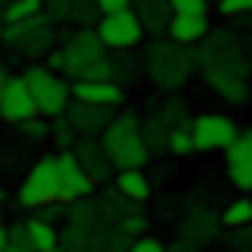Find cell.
Here are the masks:
<instances>
[{
	"instance_id": "f35d334b",
	"label": "cell",
	"mask_w": 252,
	"mask_h": 252,
	"mask_svg": "<svg viewBox=\"0 0 252 252\" xmlns=\"http://www.w3.org/2000/svg\"><path fill=\"white\" fill-rule=\"evenodd\" d=\"M4 252H26V249H15V245H8V249H4Z\"/></svg>"
},
{
	"instance_id": "5bb4252c",
	"label": "cell",
	"mask_w": 252,
	"mask_h": 252,
	"mask_svg": "<svg viewBox=\"0 0 252 252\" xmlns=\"http://www.w3.org/2000/svg\"><path fill=\"white\" fill-rule=\"evenodd\" d=\"M71 156L82 163V171H86L93 182H104L111 171H115L111 159H108V152H104V145H100V137H78V141L71 145Z\"/></svg>"
},
{
	"instance_id": "277c9868",
	"label": "cell",
	"mask_w": 252,
	"mask_h": 252,
	"mask_svg": "<svg viewBox=\"0 0 252 252\" xmlns=\"http://www.w3.org/2000/svg\"><path fill=\"white\" fill-rule=\"evenodd\" d=\"M197 67V56L189 45H178V41H152L149 52L141 60V74H149L159 89H178L182 82L193 74Z\"/></svg>"
},
{
	"instance_id": "d590c367",
	"label": "cell",
	"mask_w": 252,
	"mask_h": 252,
	"mask_svg": "<svg viewBox=\"0 0 252 252\" xmlns=\"http://www.w3.org/2000/svg\"><path fill=\"white\" fill-rule=\"evenodd\" d=\"M8 249V226H4V222H0V252Z\"/></svg>"
},
{
	"instance_id": "f546056e",
	"label": "cell",
	"mask_w": 252,
	"mask_h": 252,
	"mask_svg": "<svg viewBox=\"0 0 252 252\" xmlns=\"http://www.w3.org/2000/svg\"><path fill=\"white\" fill-rule=\"evenodd\" d=\"M171 4V15H204L208 0H167Z\"/></svg>"
},
{
	"instance_id": "603a6c76",
	"label": "cell",
	"mask_w": 252,
	"mask_h": 252,
	"mask_svg": "<svg viewBox=\"0 0 252 252\" xmlns=\"http://www.w3.org/2000/svg\"><path fill=\"white\" fill-rule=\"evenodd\" d=\"M219 222L226 230H237V226H252V197H234L226 208H222V215H219Z\"/></svg>"
},
{
	"instance_id": "52a82bcc",
	"label": "cell",
	"mask_w": 252,
	"mask_h": 252,
	"mask_svg": "<svg viewBox=\"0 0 252 252\" xmlns=\"http://www.w3.org/2000/svg\"><path fill=\"white\" fill-rule=\"evenodd\" d=\"M93 30H96V37H100V45L108 48V52H134L145 41V26H141V19H137L134 8H119V11L96 15Z\"/></svg>"
},
{
	"instance_id": "74e56055",
	"label": "cell",
	"mask_w": 252,
	"mask_h": 252,
	"mask_svg": "<svg viewBox=\"0 0 252 252\" xmlns=\"http://www.w3.org/2000/svg\"><path fill=\"white\" fill-rule=\"evenodd\" d=\"M0 33H4V4H0Z\"/></svg>"
},
{
	"instance_id": "d6a6232c",
	"label": "cell",
	"mask_w": 252,
	"mask_h": 252,
	"mask_svg": "<svg viewBox=\"0 0 252 252\" xmlns=\"http://www.w3.org/2000/svg\"><path fill=\"white\" fill-rule=\"evenodd\" d=\"M8 245L30 252V245H26V222H11V226H8Z\"/></svg>"
},
{
	"instance_id": "f6af8a7d",
	"label": "cell",
	"mask_w": 252,
	"mask_h": 252,
	"mask_svg": "<svg viewBox=\"0 0 252 252\" xmlns=\"http://www.w3.org/2000/svg\"><path fill=\"white\" fill-rule=\"evenodd\" d=\"M208 4H212V0H208Z\"/></svg>"
},
{
	"instance_id": "7c38bea8",
	"label": "cell",
	"mask_w": 252,
	"mask_h": 252,
	"mask_svg": "<svg viewBox=\"0 0 252 252\" xmlns=\"http://www.w3.org/2000/svg\"><path fill=\"white\" fill-rule=\"evenodd\" d=\"M226 174L241 193H252V126L226 145Z\"/></svg>"
},
{
	"instance_id": "7402d4cb",
	"label": "cell",
	"mask_w": 252,
	"mask_h": 252,
	"mask_svg": "<svg viewBox=\"0 0 252 252\" xmlns=\"http://www.w3.org/2000/svg\"><path fill=\"white\" fill-rule=\"evenodd\" d=\"M141 60H134L130 52H115V56H108V82H115V86H130V82L141 74V67H137Z\"/></svg>"
},
{
	"instance_id": "9a60e30c",
	"label": "cell",
	"mask_w": 252,
	"mask_h": 252,
	"mask_svg": "<svg viewBox=\"0 0 252 252\" xmlns=\"http://www.w3.org/2000/svg\"><path fill=\"white\" fill-rule=\"evenodd\" d=\"M123 86L108 78H86V82H71V100H86V104H104V108H123Z\"/></svg>"
},
{
	"instance_id": "cb8c5ba5",
	"label": "cell",
	"mask_w": 252,
	"mask_h": 252,
	"mask_svg": "<svg viewBox=\"0 0 252 252\" xmlns=\"http://www.w3.org/2000/svg\"><path fill=\"white\" fill-rule=\"evenodd\" d=\"M167 134H171V126L163 123V115L159 111H152L149 119L141 123V137H145V145H149V152H159L167 145Z\"/></svg>"
},
{
	"instance_id": "e0dca14e",
	"label": "cell",
	"mask_w": 252,
	"mask_h": 252,
	"mask_svg": "<svg viewBox=\"0 0 252 252\" xmlns=\"http://www.w3.org/2000/svg\"><path fill=\"white\" fill-rule=\"evenodd\" d=\"M208 11L204 15H171V23H167V37L178 41V45H200V41L208 37Z\"/></svg>"
},
{
	"instance_id": "1f68e13d",
	"label": "cell",
	"mask_w": 252,
	"mask_h": 252,
	"mask_svg": "<svg viewBox=\"0 0 252 252\" xmlns=\"http://www.w3.org/2000/svg\"><path fill=\"white\" fill-rule=\"evenodd\" d=\"M119 230H123V234H145V215H137V212L123 215V219H119Z\"/></svg>"
},
{
	"instance_id": "4fadbf2b",
	"label": "cell",
	"mask_w": 252,
	"mask_h": 252,
	"mask_svg": "<svg viewBox=\"0 0 252 252\" xmlns=\"http://www.w3.org/2000/svg\"><path fill=\"white\" fill-rule=\"evenodd\" d=\"M115 108H104V104H86V100H71L63 119L74 126V134L78 137H100V130L111 123Z\"/></svg>"
},
{
	"instance_id": "836d02e7",
	"label": "cell",
	"mask_w": 252,
	"mask_h": 252,
	"mask_svg": "<svg viewBox=\"0 0 252 252\" xmlns=\"http://www.w3.org/2000/svg\"><path fill=\"white\" fill-rule=\"evenodd\" d=\"M134 0H96V8H100V15L104 11H119V8H130Z\"/></svg>"
},
{
	"instance_id": "ac0fdd59",
	"label": "cell",
	"mask_w": 252,
	"mask_h": 252,
	"mask_svg": "<svg viewBox=\"0 0 252 252\" xmlns=\"http://www.w3.org/2000/svg\"><path fill=\"white\" fill-rule=\"evenodd\" d=\"M115 193L123 200H130V204H145V200L152 197V186L141 174V167H126V171L115 174Z\"/></svg>"
},
{
	"instance_id": "d6986e66",
	"label": "cell",
	"mask_w": 252,
	"mask_h": 252,
	"mask_svg": "<svg viewBox=\"0 0 252 252\" xmlns=\"http://www.w3.org/2000/svg\"><path fill=\"white\" fill-rule=\"evenodd\" d=\"M130 8L137 11L145 33H167V23H171V4L167 0H134Z\"/></svg>"
},
{
	"instance_id": "e575fe53",
	"label": "cell",
	"mask_w": 252,
	"mask_h": 252,
	"mask_svg": "<svg viewBox=\"0 0 252 252\" xmlns=\"http://www.w3.org/2000/svg\"><path fill=\"white\" fill-rule=\"evenodd\" d=\"M167 252H200V245H193V241H178V245H171Z\"/></svg>"
},
{
	"instance_id": "d4e9b609",
	"label": "cell",
	"mask_w": 252,
	"mask_h": 252,
	"mask_svg": "<svg viewBox=\"0 0 252 252\" xmlns=\"http://www.w3.org/2000/svg\"><path fill=\"white\" fill-rule=\"evenodd\" d=\"M48 137L56 141V149L60 152H71V145L78 141V134H74V126L67 123L63 115H56V119H48Z\"/></svg>"
},
{
	"instance_id": "83f0119b",
	"label": "cell",
	"mask_w": 252,
	"mask_h": 252,
	"mask_svg": "<svg viewBox=\"0 0 252 252\" xmlns=\"http://www.w3.org/2000/svg\"><path fill=\"white\" fill-rule=\"evenodd\" d=\"M15 130L26 137V141H45V137H48V119L45 115H33V119H26V123H19Z\"/></svg>"
},
{
	"instance_id": "8d00e7d4",
	"label": "cell",
	"mask_w": 252,
	"mask_h": 252,
	"mask_svg": "<svg viewBox=\"0 0 252 252\" xmlns=\"http://www.w3.org/2000/svg\"><path fill=\"white\" fill-rule=\"evenodd\" d=\"M4 78H8V74H4V56H0V86H4Z\"/></svg>"
},
{
	"instance_id": "30bf717a",
	"label": "cell",
	"mask_w": 252,
	"mask_h": 252,
	"mask_svg": "<svg viewBox=\"0 0 252 252\" xmlns=\"http://www.w3.org/2000/svg\"><path fill=\"white\" fill-rule=\"evenodd\" d=\"M41 115L37 104H33V93L30 86H26L23 74H15V78H4V86H0V123H26V119Z\"/></svg>"
},
{
	"instance_id": "f1b7e54d",
	"label": "cell",
	"mask_w": 252,
	"mask_h": 252,
	"mask_svg": "<svg viewBox=\"0 0 252 252\" xmlns=\"http://www.w3.org/2000/svg\"><path fill=\"white\" fill-rule=\"evenodd\" d=\"M215 8L222 19H245L252 15V0H215Z\"/></svg>"
},
{
	"instance_id": "7a4b0ae2",
	"label": "cell",
	"mask_w": 252,
	"mask_h": 252,
	"mask_svg": "<svg viewBox=\"0 0 252 252\" xmlns=\"http://www.w3.org/2000/svg\"><path fill=\"white\" fill-rule=\"evenodd\" d=\"M45 67L60 71L63 78L71 82H86V78H108V48L100 45L93 26H78L63 37L60 48L45 56Z\"/></svg>"
},
{
	"instance_id": "4316f807",
	"label": "cell",
	"mask_w": 252,
	"mask_h": 252,
	"mask_svg": "<svg viewBox=\"0 0 252 252\" xmlns=\"http://www.w3.org/2000/svg\"><path fill=\"white\" fill-rule=\"evenodd\" d=\"M167 152H174V156H193V137H189V126H171V134H167Z\"/></svg>"
},
{
	"instance_id": "ab89813d",
	"label": "cell",
	"mask_w": 252,
	"mask_h": 252,
	"mask_svg": "<svg viewBox=\"0 0 252 252\" xmlns=\"http://www.w3.org/2000/svg\"><path fill=\"white\" fill-rule=\"evenodd\" d=\"M52 252H71V249H63V245H56V249H52Z\"/></svg>"
},
{
	"instance_id": "b9f144b4",
	"label": "cell",
	"mask_w": 252,
	"mask_h": 252,
	"mask_svg": "<svg viewBox=\"0 0 252 252\" xmlns=\"http://www.w3.org/2000/svg\"><path fill=\"white\" fill-rule=\"evenodd\" d=\"M241 252H249V249H241Z\"/></svg>"
},
{
	"instance_id": "ba28073f",
	"label": "cell",
	"mask_w": 252,
	"mask_h": 252,
	"mask_svg": "<svg viewBox=\"0 0 252 252\" xmlns=\"http://www.w3.org/2000/svg\"><path fill=\"white\" fill-rule=\"evenodd\" d=\"M19 204L26 212H37L45 204H60V174H56V156H41L37 163L26 171L23 186H19ZM67 208V204H63Z\"/></svg>"
},
{
	"instance_id": "2e32d148",
	"label": "cell",
	"mask_w": 252,
	"mask_h": 252,
	"mask_svg": "<svg viewBox=\"0 0 252 252\" xmlns=\"http://www.w3.org/2000/svg\"><path fill=\"white\" fill-rule=\"evenodd\" d=\"M41 8L48 11L52 23H78V26H93L100 15L96 0H41Z\"/></svg>"
},
{
	"instance_id": "ffe728a7",
	"label": "cell",
	"mask_w": 252,
	"mask_h": 252,
	"mask_svg": "<svg viewBox=\"0 0 252 252\" xmlns=\"http://www.w3.org/2000/svg\"><path fill=\"white\" fill-rule=\"evenodd\" d=\"M26 245H30V252H52L60 245V230L33 215V219H26Z\"/></svg>"
},
{
	"instance_id": "484cf974",
	"label": "cell",
	"mask_w": 252,
	"mask_h": 252,
	"mask_svg": "<svg viewBox=\"0 0 252 252\" xmlns=\"http://www.w3.org/2000/svg\"><path fill=\"white\" fill-rule=\"evenodd\" d=\"M37 11H45L41 0H8L4 4V23H23V19L37 15Z\"/></svg>"
},
{
	"instance_id": "44dd1931",
	"label": "cell",
	"mask_w": 252,
	"mask_h": 252,
	"mask_svg": "<svg viewBox=\"0 0 252 252\" xmlns=\"http://www.w3.org/2000/svg\"><path fill=\"white\" fill-rule=\"evenodd\" d=\"M215 226H219V219H215L212 212H193L186 222H182V241H193V245H204L215 237Z\"/></svg>"
},
{
	"instance_id": "ee69618b",
	"label": "cell",
	"mask_w": 252,
	"mask_h": 252,
	"mask_svg": "<svg viewBox=\"0 0 252 252\" xmlns=\"http://www.w3.org/2000/svg\"><path fill=\"white\" fill-rule=\"evenodd\" d=\"M4 4H8V0H4Z\"/></svg>"
},
{
	"instance_id": "6da1fadb",
	"label": "cell",
	"mask_w": 252,
	"mask_h": 252,
	"mask_svg": "<svg viewBox=\"0 0 252 252\" xmlns=\"http://www.w3.org/2000/svg\"><path fill=\"white\" fill-rule=\"evenodd\" d=\"M197 63L204 67V82L222 96L226 104H245L249 100V56L241 48V33L234 30H208V37L200 41Z\"/></svg>"
},
{
	"instance_id": "60d3db41",
	"label": "cell",
	"mask_w": 252,
	"mask_h": 252,
	"mask_svg": "<svg viewBox=\"0 0 252 252\" xmlns=\"http://www.w3.org/2000/svg\"><path fill=\"white\" fill-rule=\"evenodd\" d=\"M0 204H4V189H0Z\"/></svg>"
},
{
	"instance_id": "9c48e42d",
	"label": "cell",
	"mask_w": 252,
	"mask_h": 252,
	"mask_svg": "<svg viewBox=\"0 0 252 252\" xmlns=\"http://www.w3.org/2000/svg\"><path fill=\"white\" fill-rule=\"evenodd\" d=\"M241 134L237 123L230 115H197L189 123V137H193V149L197 152H226V145Z\"/></svg>"
},
{
	"instance_id": "7bdbcfd3",
	"label": "cell",
	"mask_w": 252,
	"mask_h": 252,
	"mask_svg": "<svg viewBox=\"0 0 252 252\" xmlns=\"http://www.w3.org/2000/svg\"><path fill=\"white\" fill-rule=\"evenodd\" d=\"M249 252H252V245H249Z\"/></svg>"
},
{
	"instance_id": "4dcf8cb0",
	"label": "cell",
	"mask_w": 252,
	"mask_h": 252,
	"mask_svg": "<svg viewBox=\"0 0 252 252\" xmlns=\"http://www.w3.org/2000/svg\"><path fill=\"white\" fill-rule=\"evenodd\" d=\"M123 252H167L163 241H156V237H137L134 245H126Z\"/></svg>"
},
{
	"instance_id": "8992f818",
	"label": "cell",
	"mask_w": 252,
	"mask_h": 252,
	"mask_svg": "<svg viewBox=\"0 0 252 252\" xmlns=\"http://www.w3.org/2000/svg\"><path fill=\"white\" fill-rule=\"evenodd\" d=\"M23 78H26V86L33 93V104H37V111L45 119H56L67 111V104H71V82L63 78L60 71L45 67V63H33V67L23 71Z\"/></svg>"
},
{
	"instance_id": "8fae6325",
	"label": "cell",
	"mask_w": 252,
	"mask_h": 252,
	"mask_svg": "<svg viewBox=\"0 0 252 252\" xmlns=\"http://www.w3.org/2000/svg\"><path fill=\"white\" fill-rule=\"evenodd\" d=\"M56 174H60V204H74V200H86L93 193V178L82 171V163L71 152L56 156Z\"/></svg>"
},
{
	"instance_id": "5b68a950",
	"label": "cell",
	"mask_w": 252,
	"mask_h": 252,
	"mask_svg": "<svg viewBox=\"0 0 252 252\" xmlns=\"http://www.w3.org/2000/svg\"><path fill=\"white\" fill-rule=\"evenodd\" d=\"M0 41H4L11 52L37 60V56H48L56 48V23L45 15V11H37V15L23 19V23H4Z\"/></svg>"
},
{
	"instance_id": "3957f363",
	"label": "cell",
	"mask_w": 252,
	"mask_h": 252,
	"mask_svg": "<svg viewBox=\"0 0 252 252\" xmlns=\"http://www.w3.org/2000/svg\"><path fill=\"white\" fill-rule=\"evenodd\" d=\"M100 145H104V152H108V159H111L115 171L141 167L145 159L152 156L149 145H145V137H141V119H137L134 111L111 115V123L100 130Z\"/></svg>"
}]
</instances>
